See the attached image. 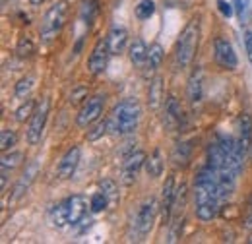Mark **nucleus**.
<instances>
[{
  "label": "nucleus",
  "instance_id": "26",
  "mask_svg": "<svg viewBox=\"0 0 252 244\" xmlns=\"http://www.w3.org/2000/svg\"><path fill=\"white\" fill-rule=\"evenodd\" d=\"M190 153H192L190 142H181V144H177V148L173 152V159L177 165H187L190 161Z\"/></svg>",
  "mask_w": 252,
  "mask_h": 244
},
{
  "label": "nucleus",
  "instance_id": "32",
  "mask_svg": "<svg viewBox=\"0 0 252 244\" xmlns=\"http://www.w3.org/2000/svg\"><path fill=\"white\" fill-rule=\"evenodd\" d=\"M16 142H18L16 132H14V130L4 128V130H2V134H0V150H2V153L8 152V150H12V148L16 146Z\"/></svg>",
  "mask_w": 252,
  "mask_h": 244
},
{
  "label": "nucleus",
  "instance_id": "18",
  "mask_svg": "<svg viewBox=\"0 0 252 244\" xmlns=\"http://www.w3.org/2000/svg\"><path fill=\"white\" fill-rule=\"evenodd\" d=\"M225 161H227V153L220 144V140L210 144V148H208V167L218 173L225 167Z\"/></svg>",
  "mask_w": 252,
  "mask_h": 244
},
{
  "label": "nucleus",
  "instance_id": "30",
  "mask_svg": "<svg viewBox=\"0 0 252 244\" xmlns=\"http://www.w3.org/2000/svg\"><path fill=\"white\" fill-rule=\"evenodd\" d=\"M99 190L109 198V202L111 204H117V200H119V188H117V184L113 183V181H101L99 183Z\"/></svg>",
  "mask_w": 252,
  "mask_h": 244
},
{
  "label": "nucleus",
  "instance_id": "28",
  "mask_svg": "<svg viewBox=\"0 0 252 244\" xmlns=\"http://www.w3.org/2000/svg\"><path fill=\"white\" fill-rule=\"evenodd\" d=\"M35 109H37V103L33 101V99H28L26 103H22L18 109H16V121L18 122H26L28 119H32L33 113H35Z\"/></svg>",
  "mask_w": 252,
  "mask_h": 244
},
{
  "label": "nucleus",
  "instance_id": "10",
  "mask_svg": "<svg viewBox=\"0 0 252 244\" xmlns=\"http://www.w3.org/2000/svg\"><path fill=\"white\" fill-rule=\"evenodd\" d=\"M109 45H107V37L105 39H99L95 43L94 51L90 55V61H88V68L94 76H99L107 70V62H109Z\"/></svg>",
  "mask_w": 252,
  "mask_h": 244
},
{
  "label": "nucleus",
  "instance_id": "7",
  "mask_svg": "<svg viewBox=\"0 0 252 244\" xmlns=\"http://www.w3.org/2000/svg\"><path fill=\"white\" fill-rule=\"evenodd\" d=\"M146 153L144 152H132L130 155H126V159L123 161V169H121V183L125 186H132L138 179L140 169L146 165Z\"/></svg>",
  "mask_w": 252,
  "mask_h": 244
},
{
  "label": "nucleus",
  "instance_id": "4",
  "mask_svg": "<svg viewBox=\"0 0 252 244\" xmlns=\"http://www.w3.org/2000/svg\"><path fill=\"white\" fill-rule=\"evenodd\" d=\"M49 99L43 97L39 103H37V109L33 113V117L30 119V126H28V144L30 146H37L43 138V132H45V126H47V119H49Z\"/></svg>",
  "mask_w": 252,
  "mask_h": 244
},
{
  "label": "nucleus",
  "instance_id": "5",
  "mask_svg": "<svg viewBox=\"0 0 252 244\" xmlns=\"http://www.w3.org/2000/svg\"><path fill=\"white\" fill-rule=\"evenodd\" d=\"M103 107H105V95H95V97L86 99V103L82 105V109L76 117V124L80 128H90L92 124H95L101 119Z\"/></svg>",
  "mask_w": 252,
  "mask_h": 244
},
{
  "label": "nucleus",
  "instance_id": "11",
  "mask_svg": "<svg viewBox=\"0 0 252 244\" xmlns=\"http://www.w3.org/2000/svg\"><path fill=\"white\" fill-rule=\"evenodd\" d=\"M37 173H39V163H37V161H32V163L26 167L24 175L18 179V183H16V186H14V190H12V202H18L20 198H24V196L28 194L30 186L35 183Z\"/></svg>",
  "mask_w": 252,
  "mask_h": 244
},
{
  "label": "nucleus",
  "instance_id": "40",
  "mask_svg": "<svg viewBox=\"0 0 252 244\" xmlns=\"http://www.w3.org/2000/svg\"><path fill=\"white\" fill-rule=\"evenodd\" d=\"M30 2H32L33 6H39V4H43V2H45V0H30Z\"/></svg>",
  "mask_w": 252,
  "mask_h": 244
},
{
  "label": "nucleus",
  "instance_id": "27",
  "mask_svg": "<svg viewBox=\"0 0 252 244\" xmlns=\"http://www.w3.org/2000/svg\"><path fill=\"white\" fill-rule=\"evenodd\" d=\"M134 14H136V18L142 20V22L150 20V18L156 14V2H154V0H142V2L136 6Z\"/></svg>",
  "mask_w": 252,
  "mask_h": 244
},
{
  "label": "nucleus",
  "instance_id": "33",
  "mask_svg": "<svg viewBox=\"0 0 252 244\" xmlns=\"http://www.w3.org/2000/svg\"><path fill=\"white\" fill-rule=\"evenodd\" d=\"M33 90V78H22L18 84H16V97L18 99H24V97H28L30 95V92Z\"/></svg>",
  "mask_w": 252,
  "mask_h": 244
},
{
  "label": "nucleus",
  "instance_id": "24",
  "mask_svg": "<svg viewBox=\"0 0 252 244\" xmlns=\"http://www.w3.org/2000/svg\"><path fill=\"white\" fill-rule=\"evenodd\" d=\"M233 6H235V12H237V18H239L241 26H247L252 16L251 0H233Z\"/></svg>",
  "mask_w": 252,
  "mask_h": 244
},
{
  "label": "nucleus",
  "instance_id": "6",
  "mask_svg": "<svg viewBox=\"0 0 252 244\" xmlns=\"http://www.w3.org/2000/svg\"><path fill=\"white\" fill-rule=\"evenodd\" d=\"M156 215H158V200L156 198L144 200L142 206L138 208V214L134 217V229L138 231L140 237H146L152 231L154 221H156Z\"/></svg>",
  "mask_w": 252,
  "mask_h": 244
},
{
  "label": "nucleus",
  "instance_id": "36",
  "mask_svg": "<svg viewBox=\"0 0 252 244\" xmlns=\"http://www.w3.org/2000/svg\"><path fill=\"white\" fill-rule=\"evenodd\" d=\"M84 99H88V90H86L84 86H78L74 92L70 93V103H72V105H78V103H82Z\"/></svg>",
  "mask_w": 252,
  "mask_h": 244
},
{
  "label": "nucleus",
  "instance_id": "21",
  "mask_svg": "<svg viewBox=\"0 0 252 244\" xmlns=\"http://www.w3.org/2000/svg\"><path fill=\"white\" fill-rule=\"evenodd\" d=\"M163 101V84H161V78H156L152 84H150V92H148V103H150V109L158 111L159 105Z\"/></svg>",
  "mask_w": 252,
  "mask_h": 244
},
{
  "label": "nucleus",
  "instance_id": "15",
  "mask_svg": "<svg viewBox=\"0 0 252 244\" xmlns=\"http://www.w3.org/2000/svg\"><path fill=\"white\" fill-rule=\"evenodd\" d=\"M187 97L190 105H200L204 99V74L202 70H194L187 86Z\"/></svg>",
  "mask_w": 252,
  "mask_h": 244
},
{
  "label": "nucleus",
  "instance_id": "22",
  "mask_svg": "<svg viewBox=\"0 0 252 244\" xmlns=\"http://www.w3.org/2000/svg\"><path fill=\"white\" fill-rule=\"evenodd\" d=\"M49 221H51L53 227H59V229H63L64 225H68V217H66L64 202L57 204V206H53V208L49 210Z\"/></svg>",
  "mask_w": 252,
  "mask_h": 244
},
{
  "label": "nucleus",
  "instance_id": "29",
  "mask_svg": "<svg viewBox=\"0 0 252 244\" xmlns=\"http://www.w3.org/2000/svg\"><path fill=\"white\" fill-rule=\"evenodd\" d=\"M16 53H18V57H20V59H30L33 53H35V45H33V41L28 37V35H24V37H20V39H18Z\"/></svg>",
  "mask_w": 252,
  "mask_h": 244
},
{
  "label": "nucleus",
  "instance_id": "16",
  "mask_svg": "<svg viewBox=\"0 0 252 244\" xmlns=\"http://www.w3.org/2000/svg\"><path fill=\"white\" fill-rule=\"evenodd\" d=\"M252 142V121L249 115H243L239 119V136H237V144L241 148V152L245 153V157L249 155Z\"/></svg>",
  "mask_w": 252,
  "mask_h": 244
},
{
  "label": "nucleus",
  "instance_id": "14",
  "mask_svg": "<svg viewBox=\"0 0 252 244\" xmlns=\"http://www.w3.org/2000/svg\"><path fill=\"white\" fill-rule=\"evenodd\" d=\"M107 45L111 57H121L128 45V31L125 28H113L107 35Z\"/></svg>",
  "mask_w": 252,
  "mask_h": 244
},
{
  "label": "nucleus",
  "instance_id": "35",
  "mask_svg": "<svg viewBox=\"0 0 252 244\" xmlns=\"http://www.w3.org/2000/svg\"><path fill=\"white\" fill-rule=\"evenodd\" d=\"M109 132V128H107V121H97L94 126V130H90V134H88V138L90 140H97V138H101V136H105Z\"/></svg>",
  "mask_w": 252,
  "mask_h": 244
},
{
  "label": "nucleus",
  "instance_id": "31",
  "mask_svg": "<svg viewBox=\"0 0 252 244\" xmlns=\"http://www.w3.org/2000/svg\"><path fill=\"white\" fill-rule=\"evenodd\" d=\"M109 204L111 202H109V198L103 192H95L94 196H92V200H90V208H92L94 214H101L103 210H107Z\"/></svg>",
  "mask_w": 252,
  "mask_h": 244
},
{
  "label": "nucleus",
  "instance_id": "37",
  "mask_svg": "<svg viewBox=\"0 0 252 244\" xmlns=\"http://www.w3.org/2000/svg\"><path fill=\"white\" fill-rule=\"evenodd\" d=\"M218 10L221 12L223 18H231L233 12H235V6L231 2H227V0H218Z\"/></svg>",
  "mask_w": 252,
  "mask_h": 244
},
{
  "label": "nucleus",
  "instance_id": "39",
  "mask_svg": "<svg viewBox=\"0 0 252 244\" xmlns=\"http://www.w3.org/2000/svg\"><path fill=\"white\" fill-rule=\"evenodd\" d=\"M245 227H247V229H252V206H251V210H249L247 219H245Z\"/></svg>",
  "mask_w": 252,
  "mask_h": 244
},
{
  "label": "nucleus",
  "instance_id": "19",
  "mask_svg": "<svg viewBox=\"0 0 252 244\" xmlns=\"http://www.w3.org/2000/svg\"><path fill=\"white\" fill-rule=\"evenodd\" d=\"M165 121H167V126H175L181 122V103L175 95H169L165 99Z\"/></svg>",
  "mask_w": 252,
  "mask_h": 244
},
{
  "label": "nucleus",
  "instance_id": "9",
  "mask_svg": "<svg viewBox=\"0 0 252 244\" xmlns=\"http://www.w3.org/2000/svg\"><path fill=\"white\" fill-rule=\"evenodd\" d=\"M214 51H216V62L221 68H225V70H235L237 68V64H239L237 53H235L233 45L227 39L218 37L216 43H214Z\"/></svg>",
  "mask_w": 252,
  "mask_h": 244
},
{
  "label": "nucleus",
  "instance_id": "8",
  "mask_svg": "<svg viewBox=\"0 0 252 244\" xmlns=\"http://www.w3.org/2000/svg\"><path fill=\"white\" fill-rule=\"evenodd\" d=\"M64 208H66V217H68V225L76 227L84 221V217L88 214V200L82 194H72L70 198L64 200Z\"/></svg>",
  "mask_w": 252,
  "mask_h": 244
},
{
  "label": "nucleus",
  "instance_id": "2",
  "mask_svg": "<svg viewBox=\"0 0 252 244\" xmlns=\"http://www.w3.org/2000/svg\"><path fill=\"white\" fill-rule=\"evenodd\" d=\"M198 37H200V24L194 18L185 26V30L181 31V35L177 39V47H175V64H177V68L185 70V68L190 66V62L194 61L196 47H198Z\"/></svg>",
  "mask_w": 252,
  "mask_h": 244
},
{
  "label": "nucleus",
  "instance_id": "1",
  "mask_svg": "<svg viewBox=\"0 0 252 244\" xmlns=\"http://www.w3.org/2000/svg\"><path fill=\"white\" fill-rule=\"evenodd\" d=\"M142 117L140 105L136 99H125L121 101L109 115L107 119V128L109 134L113 136H128L138 128V122Z\"/></svg>",
  "mask_w": 252,
  "mask_h": 244
},
{
  "label": "nucleus",
  "instance_id": "41",
  "mask_svg": "<svg viewBox=\"0 0 252 244\" xmlns=\"http://www.w3.org/2000/svg\"><path fill=\"white\" fill-rule=\"evenodd\" d=\"M249 155H251V159H252V142H251V150H249Z\"/></svg>",
  "mask_w": 252,
  "mask_h": 244
},
{
  "label": "nucleus",
  "instance_id": "34",
  "mask_svg": "<svg viewBox=\"0 0 252 244\" xmlns=\"http://www.w3.org/2000/svg\"><path fill=\"white\" fill-rule=\"evenodd\" d=\"M95 12H97L95 0H86V2H84V6H82V18H84V22H86L88 26L94 22Z\"/></svg>",
  "mask_w": 252,
  "mask_h": 244
},
{
  "label": "nucleus",
  "instance_id": "12",
  "mask_svg": "<svg viewBox=\"0 0 252 244\" xmlns=\"http://www.w3.org/2000/svg\"><path fill=\"white\" fill-rule=\"evenodd\" d=\"M80 159H82V152H80L78 146L70 148L68 152L64 153L61 163H59V179H63V181L72 179L76 175V169L80 165Z\"/></svg>",
  "mask_w": 252,
  "mask_h": 244
},
{
  "label": "nucleus",
  "instance_id": "23",
  "mask_svg": "<svg viewBox=\"0 0 252 244\" xmlns=\"http://www.w3.org/2000/svg\"><path fill=\"white\" fill-rule=\"evenodd\" d=\"M24 155L20 152H4L2 153V159H0V167H2V173H12L20 163H22Z\"/></svg>",
  "mask_w": 252,
  "mask_h": 244
},
{
  "label": "nucleus",
  "instance_id": "13",
  "mask_svg": "<svg viewBox=\"0 0 252 244\" xmlns=\"http://www.w3.org/2000/svg\"><path fill=\"white\" fill-rule=\"evenodd\" d=\"M175 200H177V186H175V177H167V181L163 184V190H161V215H163V221L169 219V215L173 212V206H175Z\"/></svg>",
  "mask_w": 252,
  "mask_h": 244
},
{
  "label": "nucleus",
  "instance_id": "3",
  "mask_svg": "<svg viewBox=\"0 0 252 244\" xmlns=\"http://www.w3.org/2000/svg\"><path fill=\"white\" fill-rule=\"evenodd\" d=\"M66 18H68V4L64 0L55 2L47 10V14H45V18L41 22V37H43V41L51 43L53 39H57V35L66 26Z\"/></svg>",
  "mask_w": 252,
  "mask_h": 244
},
{
  "label": "nucleus",
  "instance_id": "17",
  "mask_svg": "<svg viewBox=\"0 0 252 244\" xmlns=\"http://www.w3.org/2000/svg\"><path fill=\"white\" fill-rule=\"evenodd\" d=\"M148 51L150 47L142 41V39H134L128 47V57H130V62L136 66V68H142L144 64H148Z\"/></svg>",
  "mask_w": 252,
  "mask_h": 244
},
{
  "label": "nucleus",
  "instance_id": "20",
  "mask_svg": "<svg viewBox=\"0 0 252 244\" xmlns=\"http://www.w3.org/2000/svg\"><path fill=\"white\" fill-rule=\"evenodd\" d=\"M146 173L152 177V179H158L163 173V157H161V152L156 150L148 159H146Z\"/></svg>",
  "mask_w": 252,
  "mask_h": 244
},
{
  "label": "nucleus",
  "instance_id": "25",
  "mask_svg": "<svg viewBox=\"0 0 252 244\" xmlns=\"http://www.w3.org/2000/svg\"><path fill=\"white\" fill-rule=\"evenodd\" d=\"M163 57H165V51H163V47L159 43L150 45V51H148V66H150V70H158L161 66V62H163Z\"/></svg>",
  "mask_w": 252,
  "mask_h": 244
},
{
  "label": "nucleus",
  "instance_id": "38",
  "mask_svg": "<svg viewBox=\"0 0 252 244\" xmlns=\"http://www.w3.org/2000/svg\"><path fill=\"white\" fill-rule=\"evenodd\" d=\"M245 49H247V57H249V62L252 64V31H245Z\"/></svg>",
  "mask_w": 252,
  "mask_h": 244
}]
</instances>
